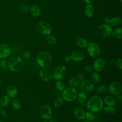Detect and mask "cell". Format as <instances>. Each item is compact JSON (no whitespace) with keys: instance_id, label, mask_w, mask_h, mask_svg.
I'll list each match as a JSON object with an SVG mask.
<instances>
[{"instance_id":"cell-9","label":"cell","mask_w":122,"mask_h":122,"mask_svg":"<svg viewBox=\"0 0 122 122\" xmlns=\"http://www.w3.org/2000/svg\"><path fill=\"white\" fill-rule=\"evenodd\" d=\"M40 76L43 81H49L53 77L52 71L48 67L42 68L40 71Z\"/></svg>"},{"instance_id":"cell-48","label":"cell","mask_w":122,"mask_h":122,"mask_svg":"<svg viewBox=\"0 0 122 122\" xmlns=\"http://www.w3.org/2000/svg\"><path fill=\"white\" fill-rule=\"evenodd\" d=\"M0 84H1V80L0 79Z\"/></svg>"},{"instance_id":"cell-11","label":"cell","mask_w":122,"mask_h":122,"mask_svg":"<svg viewBox=\"0 0 122 122\" xmlns=\"http://www.w3.org/2000/svg\"><path fill=\"white\" fill-rule=\"evenodd\" d=\"M109 92L113 95H118L122 92V87L120 83L117 81L112 82L108 88Z\"/></svg>"},{"instance_id":"cell-27","label":"cell","mask_w":122,"mask_h":122,"mask_svg":"<svg viewBox=\"0 0 122 122\" xmlns=\"http://www.w3.org/2000/svg\"><path fill=\"white\" fill-rule=\"evenodd\" d=\"M122 22L121 19L119 17H114L112 18L110 21V24L112 26H118L121 24Z\"/></svg>"},{"instance_id":"cell-16","label":"cell","mask_w":122,"mask_h":122,"mask_svg":"<svg viewBox=\"0 0 122 122\" xmlns=\"http://www.w3.org/2000/svg\"><path fill=\"white\" fill-rule=\"evenodd\" d=\"M73 114L75 118L78 120H83L85 118V112L83 109L80 107H76L74 109Z\"/></svg>"},{"instance_id":"cell-4","label":"cell","mask_w":122,"mask_h":122,"mask_svg":"<svg viewBox=\"0 0 122 122\" xmlns=\"http://www.w3.org/2000/svg\"><path fill=\"white\" fill-rule=\"evenodd\" d=\"M95 32L99 37L106 38L109 37L111 35L112 29L110 25L104 24L99 26L96 28Z\"/></svg>"},{"instance_id":"cell-26","label":"cell","mask_w":122,"mask_h":122,"mask_svg":"<svg viewBox=\"0 0 122 122\" xmlns=\"http://www.w3.org/2000/svg\"><path fill=\"white\" fill-rule=\"evenodd\" d=\"M10 102V99L8 96L4 95L0 99V104L1 106L5 107L8 106Z\"/></svg>"},{"instance_id":"cell-51","label":"cell","mask_w":122,"mask_h":122,"mask_svg":"<svg viewBox=\"0 0 122 122\" xmlns=\"http://www.w3.org/2000/svg\"></svg>"},{"instance_id":"cell-13","label":"cell","mask_w":122,"mask_h":122,"mask_svg":"<svg viewBox=\"0 0 122 122\" xmlns=\"http://www.w3.org/2000/svg\"><path fill=\"white\" fill-rule=\"evenodd\" d=\"M105 61L104 59L102 58L97 59L94 62L93 64V70L97 72L102 71L105 67Z\"/></svg>"},{"instance_id":"cell-36","label":"cell","mask_w":122,"mask_h":122,"mask_svg":"<svg viewBox=\"0 0 122 122\" xmlns=\"http://www.w3.org/2000/svg\"><path fill=\"white\" fill-rule=\"evenodd\" d=\"M116 65L118 68H119L120 70H122V59L120 58L116 60Z\"/></svg>"},{"instance_id":"cell-15","label":"cell","mask_w":122,"mask_h":122,"mask_svg":"<svg viewBox=\"0 0 122 122\" xmlns=\"http://www.w3.org/2000/svg\"><path fill=\"white\" fill-rule=\"evenodd\" d=\"M71 60L76 61H82L84 58L83 53L79 51H73L70 55Z\"/></svg>"},{"instance_id":"cell-25","label":"cell","mask_w":122,"mask_h":122,"mask_svg":"<svg viewBox=\"0 0 122 122\" xmlns=\"http://www.w3.org/2000/svg\"><path fill=\"white\" fill-rule=\"evenodd\" d=\"M55 87L57 90L62 92L65 89V84L61 80H58L55 83Z\"/></svg>"},{"instance_id":"cell-8","label":"cell","mask_w":122,"mask_h":122,"mask_svg":"<svg viewBox=\"0 0 122 122\" xmlns=\"http://www.w3.org/2000/svg\"><path fill=\"white\" fill-rule=\"evenodd\" d=\"M80 85L81 92L86 94H90L93 91L94 85L93 83L90 81L84 80L81 81Z\"/></svg>"},{"instance_id":"cell-32","label":"cell","mask_w":122,"mask_h":122,"mask_svg":"<svg viewBox=\"0 0 122 122\" xmlns=\"http://www.w3.org/2000/svg\"><path fill=\"white\" fill-rule=\"evenodd\" d=\"M46 41L49 44L51 45H55L57 42V41L55 38L50 34L47 35V36L46 37Z\"/></svg>"},{"instance_id":"cell-24","label":"cell","mask_w":122,"mask_h":122,"mask_svg":"<svg viewBox=\"0 0 122 122\" xmlns=\"http://www.w3.org/2000/svg\"><path fill=\"white\" fill-rule=\"evenodd\" d=\"M91 78L92 81L95 83H98L101 80V76L100 74L95 71L92 73Z\"/></svg>"},{"instance_id":"cell-23","label":"cell","mask_w":122,"mask_h":122,"mask_svg":"<svg viewBox=\"0 0 122 122\" xmlns=\"http://www.w3.org/2000/svg\"><path fill=\"white\" fill-rule=\"evenodd\" d=\"M112 36L116 39H121L122 38V28H118L115 29L112 32Z\"/></svg>"},{"instance_id":"cell-2","label":"cell","mask_w":122,"mask_h":122,"mask_svg":"<svg viewBox=\"0 0 122 122\" xmlns=\"http://www.w3.org/2000/svg\"><path fill=\"white\" fill-rule=\"evenodd\" d=\"M8 65L11 71L18 72L22 69L24 64L22 59L20 57L16 56L10 58L8 61Z\"/></svg>"},{"instance_id":"cell-38","label":"cell","mask_w":122,"mask_h":122,"mask_svg":"<svg viewBox=\"0 0 122 122\" xmlns=\"http://www.w3.org/2000/svg\"><path fill=\"white\" fill-rule=\"evenodd\" d=\"M77 79L79 80V81H82L85 80V76L82 72H79L77 75Z\"/></svg>"},{"instance_id":"cell-10","label":"cell","mask_w":122,"mask_h":122,"mask_svg":"<svg viewBox=\"0 0 122 122\" xmlns=\"http://www.w3.org/2000/svg\"><path fill=\"white\" fill-rule=\"evenodd\" d=\"M36 27L38 30L44 35H49L51 32V27L47 22L40 21L37 24Z\"/></svg>"},{"instance_id":"cell-7","label":"cell","mask_w":122,"mask_h":122,"mask_svg":"<svg viewBox=\"0 0 122 122\" xmlns=\"http://www.w3.org/2000/svg\"><path fill=\"white\" fill-rule=\"evenodd\" d=\"M87 50L89 55L93 58L98 57L100 54V48L95 43H90L87 46Z\"/></svg>"},{"instance_id":"cell-17","label":"cell","mask_w":122,"mask_h":122,"mask_svg":"<svg viewBox=\"0 0 122 122\" xmlns=\"http://www.w3.org/2000/svg\"><path fill=\"white\" fill-rule=\"evenodd\" d=\"M7 93L9 97L14 98L18 94V90L15 86L13 85H10L7 88Z\"/></svg>"},{"instance_id":"cell-45","label":"cell","mask_w":122,"mask_h":122,"mask_svg":"<svg viewBox=\"0 0 122 122\" xmlns=\"http://www.w3.org/2000/svg\"><path fill=\"white\" fill-rule=\"evenodd\" d=\"M84 1H85L87 3H91L92 0H83Z\"/></svg>"},{"instance_id":"cell-49","label":"cell","mask_w":122,"mask_h":122,"mask_svg":"<svg viewBox=\"0 0 122 122\" xmlns=\"http://www.w3.org/2000/svg\"><path fill=\"white\" fill-rule=\"evenodd\" d=\"M121 0V2H122V0Z\"/></svg>"},{"instance_id":"cell-47","label":"cell","mask_w":122,"mask_h":122,"mask_svg":"<svg viewBox=\"0 0 122 122\" xmlns=\"http://www.w3.org/2000/svg\"><path fill=\"white\" fill-rule=\"evenodd\" d=\"M43 122H48L47 121H43Z\"/></svg>"},{"instance_id":"cell-35","label":"cell","mask_w":122,"mask_h":122,"mask_svg":"<svg viewBox=\"0 0 122 122\" xmlns=\"http://www.w3.org/2000/svg\"><path fill=\"white\" fill-rule=\"evenodd\" d=\"M0 67L3 70H6L8 67L7 61L4 59H2L0 61Z\"/></svg>"},{"instance_id":"cell-43","label":"cell","mask_w":122,"mask_h":122,"mask_svg":"<svg viewBox=\"0 0 122 122\" xmlns=\"http://www.w3.org/2000/svg\"><path fill=\"white\" fill-rule=\"evenodd\" d=\"M71 59L70 56H67L65 58V61L66 62H70L71 61Z\"/></svg>"},{"instance_id":"cell-30","label":"cell","mask_w":122,"mask_h":122,"mask_svg":"<svg viewBox=\"0 0 122 122\" xmlns=\"http://www.w3.org/2000/svg\"><path fill=\"white\" fill-rule=\"evenodd\" d=\"M108 91V88L105 86H100L96 89V92L98 94L102 95L106 94Z\"/></svg>"},{"instance_id":"cell-37","label":"cell","mask_w":122,"mask_h":122,"mask_svg":"<svg viewBox=\"0 0 122 122\" xmlns=\"http://www.w3.org/2000/svg\"><path fill=\"white\" fill-rule=\"evenodd\" d=\"M19 9L22 11L26 12V11H27L29 10V7L27 5H24V4H22V5H20V6Z\"/></svg>"},{"instance_id":"cell-31","label":"cell","mask_w":122,"mask_h":122,"mask_svg":"<svg viewBox=\"0 0 122 122\" xmlns=\"http://www.w3.org/2000/svg\"><path fill=\"white\" fill-rule=\"evenodd\" d=\"M64 102V99L62 97H59L55 99L53 102V105L54 107L58 108L61 106Z\"/></svg>"},{"instance_id":"cell-18","label":"cell","mask_w":122,"mask_h":122,"mask_svg":"<svg viewBox=\"0 0 122 122\" xmlns=\"http://www.w3.org/2000/svg\"><path fill=\"white\" fill-rule=\"evenodd\" d=\"M104 103L107 105V106L114 107L116 104V101L115 99L112 96L108 95L104 97L103 99Z\"/></svg>"},{"instance_id":"cell-22","label":"cell","mask_w":122,"mask_h":122,"mask_svg":"<svg viewBox=\"0 0 122 122\" xmlns=\"http://www.w3.org/2000/svg\"><path fill=\"white\" fill-rule=\"evenodd\" d=\"M31 14L35 17L39 16L41 14V10L40 8L36 5H32L30 8Z\"/></svg>"},{"instance_id":"cell-41","label":"cell","mask_w":122,"mask_h":122,"mask_svg":"<svg viewBox=\"0 0 122 122\" xmlns=\"http://www.w3.org/2000/svg\"><path fill=\"white\" fill-rule=\"evenodd\" d=\"M115 100L116 101H117L120 103H121L122 102V96L120 94L117 95V96H116Z\"/></svg>"},{"instance_id":"cell-6","label":"cell","mask_w":122,"mask_h":122,"mask_svg":"<svg viewBox=\"0 0 122 122\" xmlns=\"http://www.w3.org/2000/svg\"><path fill=\"white\" fill-rule=\"evenodd\" d=\"M66 71V68L64 65H60L58 66L52 72L53 78L57 81L61 80L65 76Z\"/></svg>"},{"instance_id":"cell-19","label":"cell","mask_w":122,"mask_h":122,"mask_svg":"<svg viewBox=\"0 0 122 122\" xmlns=\"http://www.w3.org/2000/svg\"><path fill=\"white\" fill-rule=\"evenodd\" d=\"M84 11L85 14L87 17H92L93 14V8L91 4L88 3L85 6Z\"/></svg>"},{"instance_id":"cell-40","label":"cell","mask_w":122,"mask_h":122,"mask_svg":"<svg viewBox=\"0 0 122 122\" xmlns=\"http://www.w3.org/2000/svg\"><path fill=\"white\" fill-rule=\"evenodd\" d=\"M30 52L26 51L24 52L23 54H22V57L24 59H28V58H30Z\"/></svg>"},{"instance_id":"cell-14","label":"cell","mask_w":122,"mask_h":122,"mask_svg":"<svg viewBox=\"0 0 122 122\" xmlns=\"http://www.w3.org/2000/svg\"><path fill=\"white\" fill-rule=\"evenodd\" d=\"M10 53V46L6 44H0V58L4 59L7 57Z\"/></svg>"},{"instance_id":"cell-33","label":"cell","mask_w":122,"mask_h":122,"mask_svg":"<svg viewBox=\"0 0 122 122\" xmlns=\"http://www.w3.org/2000/svg\"><path fill=\"white\" fill-rule=\"evenodd\" d=\"M103 109L104 112L109 114H113L115 113L116 110L113 107L107 106L105 107Z\"/></svg>"},{"instance_id":"cell-44","label":"cell","mask_w":122,"mask_h":122,"mask_svg":"<svg viewBox=\"0 0 122 122\" xmlns=\"http://www.w3.org/2000/svg\"><path fill=\"white\" fill-rule=\"evenodd\" d=\"M50 122H57V120L55 118H51V117L50 119Z\"/></svg>"},{"instance_id":"cell-12","label":"cell","mask_w":122,"mask_h":122,"mask_svg":"<svg viewBox=\"0 0 122 122\" xmlns=\"http://www.w3.org/2000/svg\"><path fill=\"white\" fill-rule=\"evenodd\" d=\"M51 110L48 105H43L40 109V116L42 119L45 120H49L51 117Z\"/></svg>"},{"instance_id":"cell-3","label":"cell","mask_w":122,"mask_h":122,"mask_svg":"<svg viewBox=\"0 0 122 122\" xmlns=\"http://www.w3.org/2000/svg\"><path fill=\"white\" fill-rule=\"evenodd\" d=\"M36 61L40 67L42 68L47 67H49L51 62V57L48 52L43 51L38 54Z\"/></svg>"},{"instance_id":"cell-5","label":"cell","mask_w":122,"mask_h":122,"mask_svg":"<svg viewBox=\"0 0 122 122\" xmlns=\"http://www.w3.org/2000/svg\"><path fill=\"white\" fill-rule=\"evenodd\" d=\"M77 94L76 90L74 88L70 87L65 89L63 91L62 97L66 101L72 102L77 99Z\"/></svg>"},{"instance_id":"cell-1","label":"cell","mask_w":122,"mask_h":122,"mask_svg":"<svg viewBox=\"0 0 122 122\" xmlns=\"http://www.w3.org/2000/svg\"><path fill=\"white\" fill-rule=\"evenodd\" d=\"M87 107L92 112H98L103 108V100L99 96H92L88 100Z\"/></svg>"},{"instance_id":"cell-28","label":"cell","mask_w":122,"mask_h":122,"mask_svg":"<svg viewBox=\"0 0 122 122\" xmlns=\"http://www.w3.org/2000/svg\"><path fill=\"white\" fill-rule=\"evenodd\" d=\"M11 104L12 108L15 110H18L21 108V103L20 101L17 99H13L11 102Z\"/></svg>"},{"instance_id":"cell-50","label":"cell","mask_w":122,"mask_h":122,"mask_svg":"<svg viewBox=\"0 0 122 122\" xmlns=\"http://www.w3.org/2000/svg\"></svg>"},{"instance_id":"cell-21","label":"cell","mask_w":122,"mask_h":122,"mask_svg":"<svg viewBox=\"0 0 122 122\" xmlns=\"http://www.w3.org/2000/svg\"><path fill=\"white\" fill-rule=\"evenodd\" d=\"M76 44L79 47L83 48H85L87 46L88 42L85 39L81 37H80L76 39Z\"/></svg>"},{"instance_id":"cell-42","label":"cell","mask_w":122,"mask_h":122,"mask_svg":"<svg viewBox=\"0 0 122 122\" xmlns=\"http://www.w3.org/2000/svg\"><path fill=\"white\" fill-rule=\"evenodd\" d=\"M0 114L1 116V117L3 118H6L8 116L6 112H5L4 110H0Z\"/></svg>"},{"instance_id":"cell-46","label":"cell","mask_w":122,"mask_h":122,"mask_svg":"<svg viewBox=\"0 0 122 122\" xmlns=\"http://www.w3.org/2000/svg\"><path fill=\"white\" fill-rule=\"evenodd\" d=\"M83 122H89V121H83Z\"/></svg>"},{"instance_id":"cell-20","label":"cell","mask_w":122,"mask_h":122,"mask_svg":"<svg viewBox=\"0 0 122 122\" xmlns=\"http://www.w3.org/2000/svg\"><path fill=\"white\" fill-rule=\"evenodd\" d=\"M69 85L72 88H76L78 87L80 84V81L79 80L75 77H71L70 78L68 81Z\"/></svg>"},{"instance_id":"cell-52","label":"cell","mask_w":122,"mask_h":122,"mask_svg":"<svg viewBox=\"0 0 122 122\" xmlns=\"http://www.w3.org/2000/svg\"><path fill=\"white\" fill-rule=\"evenodd\" d=\"M0 122H1V121H0Z\"/></svg>"},{"instance_id":"cell-39","label":"cell","mask_w":122,"mask_h":122,"mask_svg":"<svg viewBox=\"0 0 122 122\" xmlns=\"http://www.w3.org/2000/svg\"><path fill=\"white\" fill-rule=\"evenodd\" d=\"M84 70L86 72H91L93 70V66L90 64H88L85 66Z\"/></svg>"},{"instance_id":"cell-34","label":"cell","mask_w":122,"mask_h":122,"mask_svg":"<svg viewBox=\"0 0 122 122\" xmlns=\"http://www.w3.org/2000/svg\"><path fill=\"white\" fill-rule=\"evenodd\" d=\"M85 118L87 121L90 122H92L94 120V114L91 112H85Z\"/></svg>"},{"instance_id":"cell-29","label":"cell","mask_w":122,"mask_h":122,"mask_svg":"<svg viewBox=\"0 0 122 122\" xmlns=\"http://www.w3.org/2000/svg\"><path fill=\"white\" fill-rule=\"evenodd\" d=\"M77 98L78 99V100L80 103H83L86 102L87 100V95L85 93L82 92H81L77 94Z\"/></svg>"}]
</instances>
